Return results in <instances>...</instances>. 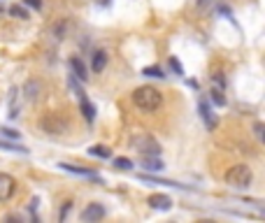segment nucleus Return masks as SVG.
I'll return each mask as SVG.
<instances>
[{
    "mask_svg": "<svg viewBox=\"0 0 265 223\" xmlns=\"http://www.w3.org/2000/svg\"><path fill=\"white\" fill-rule=\"evenodd\" d=\"M133 103L142 112H156L163 105V93L159 88H154V86H140L133 93Z\"/></svg>",
    "mask_w": 265,
    "mask_h": 223,
    "instance_id": "obj_1",
    "label": "nucleus"
},
{
    "mask_svg": "<svg viewBox=\"0 0 265 223\" xmlns=\"http://www.w3.org/2000/svg\"><path fill=\"white\" fill-rule=\"evenodd\" d=\"M251 179H254V172L247 165H233L230 170L226 172V181L230 186H235V189H247L251 184Z\"/></svg>",
    "mask_w": 265,
    "mask_h": 223,
    "instance_id": "obj_2",
    "label": "nucleus"
},
{
    "mask_svg": "<svg viewBox=\"0 0 265 223\" xmlns=\"http://www.w3.org/2000/svg\"><path fill=\"white\" fill-rule=\"evenodd\" d=\"M68 119L61 117V114H47V117L40 119V128L44 133H52V135H63L68 130Z\"/></svg>",
    "mask_w": 265,
    "mask_h": 223,
    "instance_id": "obj_3",
    "label": "nucleus"
},
{
    "mask_svg": "<svg viewBox=\"0 0 265 223\" xmlns=\"http://www.w3.org/2000/svg\"><path fill=\"white\" fill-rule=\"evenodd\" d=\"M130 144L138 149L142 156H159L160 154V144L151 135H135L130 139Z\"/></svg>",
    "mask_w": 265,
    "mask_h": 223,
    "instance_id": "obj_4",
    "label": "nucleus"
},
{
    "mask_svg": "<svg viewBox=\"0 0 265 223\" xmlns=\"http://www.w3.org/2000/svg\"><path fill=\"white\" fill-rule=\"evenodd\" d=\"M14 191H17V179L7 172H0V202H7Z\"/></svg>",
    "mask_w": 265,
    "mask_h": 223,
    "instance_id": "obj_5",
    "label": "nucleus"
},
{
    "mask_svg": "<svg viewBox=\"0 0 265 223\" xmlns=\"http://www.w3.org/2000/svg\"><path fill=\"white\" fill-rule=\"evenodd\" d=\"M100 219H105V207L100 202H91V205H86L84 209H82V221L96 223Z\"/></svg>",
    "mask_w": 265,
    "mask_h": 223,
    "instance_id": "obj_6",
    "label": "nucleus"
},
{
    "mask_svg": "<svg viewBox=\"0 0 265 223\" xmlns=\"http://www.w3.org/2000/svg\"><path fill=\"white\" fill-rule=\"evenodd\" d=\"M40 93H42V84H40V82H37V79H28V82H26V84H23V93L21 96L26 98V100H37V98H40Z\"/></svg>",
    "mask_w": 265,
    "mask_h": 223,
    "instance_id": "obj_7",
    "label": "nucleus"
},
{
    "mask_svg": "<svg viewBox=\"0 0 265 223\" xmlns=\"http://www.w3.org/2000/svg\"><path fill=\"white\" fill-rule=\"evenodd\" d=\"M198 109H200V117H202V121H205V126L210 128V130H214L216 123H219V119L212 114V109H210V105H207V100H200Z\"/></svg>",
    "mask_w": 265,
    "mask_h": 223,
    "instance_id": "obj_8",
    "label": "nucleus"
},
{
    "mask_svg": "<svg viewBox=\"0 0 265 223\" xmlns=\"http://www.w3.org/2000/svg\"><path fill=\"white\" fill-rule=\"evenodd\" d=\"M149 205H151L154 209H170V207H172V200H170V195H165V193H154V195L149 198Z\"/></svg>",
    "mask_w": 265,
    "mask_h": 223,
    "instance_id": "obj_9",
    "label": "nucleus"
},
{
    "mask_svg": "<svg viewBox=\"0 0 265 223\" xmlns=\"http://www.w3.org/2000/svg\"><path fill=\"white\" fill-rule=\"evenodd\" d=\"M19 98H21L19 88H17V86H12V88H10V117L12 119L19 117V109H21V105H19Z\"/></svg>",
    "mask_w": 265,
    "mask_h": 223,
    "instance_id": "obj_10",
    "label": "nucleus"
},
{
    "mask_svg": "<svg viewBox=\"0 0 265 223\" xmlns=\"http://www.w3.org/2000/svg\"><path fill=\"white\" fill-rule=\"evenodd\" d=\"M70 68H72V74H74V77H79L82 82H86V79H88V74H86V65L82 63V58L72 56V58H70Z\"/></svg>",
    "mask_w": 265,
    "mask_h": 223,
    "instance_id": "obj_11",
    "label": "nucleus"
},
{
    "mask_svg": "<svg viewBox=\"0 0 265 223\" xmlns=\"http://www.w3.org/2000/svg\"><path fill=\"white\" fill-rule=\"evenodd\" d=\"M107 65V51H103V49H98V51H93V61H91V68H93V72H103Z\"/></svg>",
    "mask_w": 265,
    "mask_h": 223,
    "instance_id": "obj_12",
    "label": "nucleus"
},
{
    "mask_svg": "<svg viewBox=\"0 0 265 223\" xmlns=\"http://www.w3.org/2000/svg\"><path fill=\"white\" fill-rule=\"evenodd\" d=\"M79 105H82V112H84V119H86V121H93V117H96V107H93L91 103H88V100H86L84 93L79 96Z\"/></svg>",
    "mask_w": 265,
    "mask_h": 223,
    "instance_id": "obj_13",
    "label": "nucleus"
},
{
    "mask_svg": "<svg viewBox=\"0 0 265 223\" xmlns=\"http://www.w3.org/2000/svg\"><path fill=\"white\" fill-rule=\"evenodd\" d=\"M58 168H63L68 172H74V174H84V177H96V172L88 170V168H77V165H70V163H61Z\"/></svg>",
    "mask_w": 265,
    "mask_h": 223,
    "instance_id": "obj_14",
    "label": "nucleus"
},
{
    "mask_svg": "<svg viewBox=\"0 0 265 223\" xmlns=\"http://www.w3.org/2000/svg\"><path fill=\"white\" fill-rule=\"evenodd\" d=\"M142 165H144L147 170H151V172L163 170V163L159 160V156H144V160H142Z\"/></svg>",
    "mask_w": 265,
    "mask_h": 223,
    "instance_id": "obj_15",
    "label": "nucleus"
},
{
    "mask_svg": "<svg viewBox=\"0 0 265 223\" xmlns=\"http://www.w3.org/2000/svg\"><path fill=\"white\" fill-rule=\"evenodd\" d=\"M88 154L91 156H98V158H109V149L105 147V144H96V147L88 149Z\"/></svg>",
    "mask_w": 265,
    "mask_h": 223,
    "instance_id": "obj_16",
    "label": "nucleus"
},
{
    "mask_svg": "<svg viewBox=\"0 0 265 223\" xmlns=\"http://www.w3.org/2000/svg\"><path fill=\"white\" fill-rule=\"evenodd\" d=\"M0 149H5V151H17V154H28V149L21 147V144H12V142H5V139H0Z\"/></svg>",
    "mask_w": 265,
    "mask_h": 223,
    "instance_id": "obj_17",
    "label": "nucleus"
},
{
    "mask_svg": "<svg viewBox=\"0 0 265 223\" xmlns=\"http://www.w3.org/2000/svg\"><path fill=\"white\" fill-rule=\"evenodd\" d=\"M142 74H144V77H156V79H163V77H165V74H163V70H160L159 65L144 68V70H142Z\"/></svg>",
    "mask_w": 265,
    "mask_h": 223,
    "instance_id": "obj_18",
    "label": "nucleus"
},
{
    "mask_svg": "<svg viewBox=\"0 0 265 223\" xmlns=\"http://www.w3.org/2000/svg\"><path fill=\"white\" fill-rule=\"evenodd\" d=\"M10 14H12V17H17V19H28V12L23 10L21 5H12V7H10Z\"/></svg>",
    "mask_w": 265,
    "mask_h": 223,
    "instance_id": "obj_19",
    "label": "nucleus"
},
{
    "mask_svg": "<svg viewBox=\"0 0 265 223\" xmlns=\"http://www.w3.org/2000/svg\"><path fill=\"white\" fill-rule=\"evenodd\" d=\"M114 168H119V170H133V163L128 158H114Z\"/></svg>",
    "mask_w": 265,
    "mask_h": 223,
    "instance_id": "obj_20",
    "label": "nucleus"
},
{
    "mask_svg": "<svg viewBox=\"0 0 265 223\" xmlns=\"http://www.w3.org/2000/svg\"><path fill=\"white\" fill-rule=\"evenodd\" d=\"M212 100H214V103H216V105H219V107H223V105H226V98H223L221 88H214V91H212Z\"/></svg>",
    "mask_w": 265,
    "mask_h": 223,
    "instance_id": "obj_21",
    "label": "nucleus"
},
{
    "mask_svg": "<svg viewBox=\"0 0 265 223\" xmlns=\"http://www.w3.org/2000/svg\"><path fill=\"white\" fill-rule=\"evenodd\" d=\"M0 133H2V137H10L12 142H17V139H19V133H17L14 128H2Z\"/></svg>",
    "mask_w": 265,
    "mask_h": 223,
    "instance_id": "obj_22",
    "label": "nucleus"
},
{
    "mask_svg": "<svg viewBox=\"0 0 265 223\" xmlns=\"http://www.w3.org/2000/svg\"><path fill=\"white\" fill-rule=\"evenodd\" d=\"M170 68H172L177 74H184V70H181V65H179V61H177V58H170Z\"/></svg>",
    "mask_w": 265,
    "mask_h": 223,
    "instance_id": "obj_23",
    "label": "nucleus"
},
{
    "mask_svg": "<svg viewBox=\"0 0 265 223\" xmlns=\"http://www.w3.org/2000/svg\"><path fill=\"white\" fill-rule=\"evenodd\" d=\"M26 5L33 10H42V0H26Z\"/></svg>",
    "mask_w": 265,
    "mask_h": 223,
    "instance_id": "obj_24",
    "label": "nucleus"
},
{
    "mask_svg": "<svg viewBox=\"0 0 265 223\" xmlns=\"http://www.w3.org/2000/svg\"><path fill=\"white\" fill-rule=\"evenodd\" d=\"M70 207H72V202H65L63 212H58V219H61V221H65V216H68V212H70Z\"/></svg>",
    "mask_w": 265,
    "mask_h": 223,
    "instance_id": "obj_25",
    "label": "nucleus"
},
{
    "mask_svg": "<svg viewBox=\"0 0 265 223\" xmlns=\"http://www.w3.org/2000/svg\"><path fill=\"white\" fill-rule=\"evenodd\" d=\"M254 130H256V135H258V137H263V123H256Z\"/></svg>",
    "mask_w": 265,
    "mask_h": 223,
    "instance_id": "obj_26",
    "label": "nucleus"
},
{
    "mask_svg": "<svg viewBox=\"0 0 265 223\" xmlns=\"http://www.w3.org/2000/svg\"><path fill=\"white\" fill-rule=\"evenodd\" d=\"M207 2H210V0H198V5H207Z\"/></svg>",
    "mask_w": 265,
    "mask_h": 223,
    "instance_id": "obj_27",
    "label": "nucleus"
},
{
    "mask_svg": "<svg viewBox=\"0 0 265 223\" xmlns=\"http://www.w3.org/2000/svg\"><path fill=\"white\" fill-rule=\"evenodd\" d=\"M0 12H5V7H2V5H0Z\"/></svg>",
    "mask_w": 265,
    "mask_h": 223,
    "instance_id": "obj_28",
    "label": "nucleus"
}]
</instances>
